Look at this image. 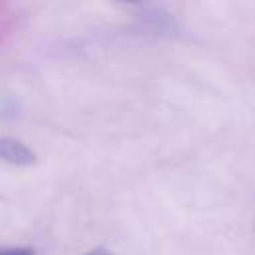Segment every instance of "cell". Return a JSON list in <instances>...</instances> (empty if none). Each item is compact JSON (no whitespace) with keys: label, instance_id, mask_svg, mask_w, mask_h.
I'll return each mask as SVG.
<instances>
[{"label":"cell","instance_id":"6da1fadb","mask_svg":"<svg viewBox=\"0 0 255 255\" xmlns=\"http://www.w3.org/2000/svg\"><path fill=\"white\" fill-rule=\"evenodd\" d=\"M0 159L12 163V165H34L36 163V153L20 139L2 135L0 137Z\"/></svg>","mask_w":255,"mask_h":255},{"label":"cell","instance_id":"7a4b0ae2","mask_svg":"<svg viewBox=\"0 0 255 255\" xmlns=\"http://www.w3.org/2000/svg\"><path fill=\"white\" fill-rule=\"evenodd\" d=\"M0 255H34V249H30V247H8V249H2Z\"/></svg>","mask_w":255,"mask_h":255},{"label":"cell","instance_id":"3957f363","mask_svg":"<svg viewBox=\"0 0 255 255\" xmlns=\"http://www.w3.org/2000/svg\"><path fill=\"white\" fill-rule=\"evenodd\" d=\"M84 255H114V253L110 249H106V247H94V249L86 251Z\"/></svg>","mask_w":255,"mask_h":255}]
</instances>
